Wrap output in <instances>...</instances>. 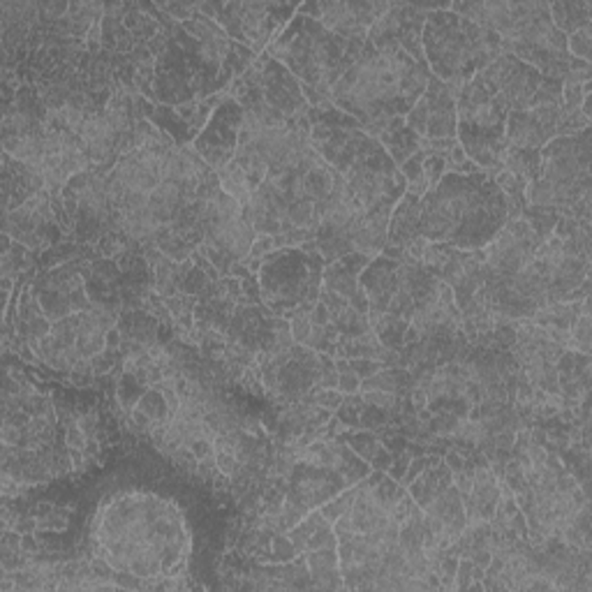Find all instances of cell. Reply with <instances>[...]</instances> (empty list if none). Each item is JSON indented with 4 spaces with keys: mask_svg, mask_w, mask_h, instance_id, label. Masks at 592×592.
Instances as JSON below:
<instances>
[{
    "mask_svg": "<svg viewBox=\"0 0 592 592\" xmlns=\"http://www.w3.org/2000/svg\"><path fill=\"white\" fill-rule=\"evenodd\" d=\"M452 484L454 472L442 458H438V461H433L429 468L423 470L422 475L412 481L410 486H407V493H410V498L416 502V507L426 509V507H429L442 491L452 486Z\"/></svg>",
    "mask_w": 592,
    "mask_h": 592,
    "instance_id": "obj_13",
    "label": "cell"
},
{
    "mask_svg": "<svg viewBox=\"0 0 592 592\" xmlns=\"http://www.w3.org/2000/svg\"><path fill=\"white\" fill-rule=\"evenodd\" d=\"M563 213L557 211L556 206H525V211H523L521 217L528 220V225L533 227V232L540 236L541 241H546L549 236L553 234V229H556L557 220H560Z\"/></svg>",
    "mask_w": 592,
    "mask_h": 592,
    "instance_id": "obj_19",
    "label": "cell"
},
{
    "mask_svg": "<svg viewBox=\"0 0 592 592\" xmlns=\"http://www.w3.org/2000/svg\"><path fill=\"white\" fill-rule=\"evenodd\" d=\"M472 569H475V563H472L470 557H461V560H458L454 590H470V583H472Z\"/></svg>",
    "mask_w": 592,
    "mask_h": 592,
    "instance_id": "obj_32",
    "label": "cell"
},
{
    "mask_svg": "<svg viewBox=\"0 0 592 592\" xmlns=\"http://www.w3.org/2000/svg\"><path fill=\"white\" fill-rule=\"evenodd\" d=\"M560 105H540L525 112L507 114L504 125V144L509 148H541L557 137V123H560Z\"/></svg>",
    "mask_w": 592,
    "mask_h": 592,
    "instance_id": "obj_7",
    "label": "cell"
},
{
    "mask_svg": "<svg viewBox=\"0 0 592 592\" xmlns=\"http://www.w3.org/2000/svg\"><path fill=\"white\" fill-rule=\"evenodd\" d=\"M393 463V454L389 452L387 446H382L380 452H377V456L370 461V468L373 470H380V472H387L389 465Z\"/></svg>",
    "mask_w": 592,
    "mask_h": 592,
    "instance_id": "obj_35",
    "label": "cell"
},
{
    "mask_svg": "<svg viewBox=\"0 0 592 592\" xmlns=\"http://www.w3.org/2000/svg\"><path fill=\"white\" fill-rule=\"evenodd\" d=\"M426 65L456 100L465 83L502 53V37L452 10L429 12L422 30Z\"/></svg>",
    "mask_w": 592,
    "mask_h": 592,
    "instance_id": "obj_2",
    "label": "cell"
},
{
    "mask_svg": "<svg viewBox=\"0 0 592 592\" xmlns=\"http://www.w3.org/2000/svg\"><path fill=\"white\" fill-rule=\"evenodd\" d=\"M257 60L262 65V91H264L266 105L288 118L308 112V102L304 98L299 79L269 51L259 53Z\"/></svg>",
    "mask_w": 592,
    "mask_h": 592,
    "instance_id": "obj_9",
    "label": "cell"
},
{
    "mask_svg": "<svg viewBox=\"0 0 592 592\" xmlns=\"http://www.w3.org/2000/svg\"><path fill=\"white\" fill-rule=\"evenodd\" d=\"M305 563H308L315 590H345V580L338 564V546H324V549L305 553Z\"/></svg>",
    "mask_w": 592,
    "mask_h": 592,
    "instance_id": "obj_12",
    "label": "cell"
},
{
    "mask_svg": "<svg viewBox=\"0 0 592 592\" xmlns=\"http://www.w3.org/2000/svg\"><path fill=\"white\" fill-rule=\"evenodd\" d=\"M405 125L414 130L422 139H458L456 100L445 82L430 75L423 95L405 116Z\"/></svg>",
    "mask_w": 592,
    "mask_h": 592,
    "instance_id": "obj_4",
    "label": "cell"
},
{
    "mask_svg": "<svg viewBox=\"0 0 592 592\" xmlns=\"http://www.w3.org/2000/svg\"><path fill=\"white\" fill-rule=\"evenodd\" d=\"M412 458H414V456H412L407 449H405V452H400L399 456H393V463L389 465L387 475L400 484V481H403V477H405V472H407V468H410Z\"/></svg>",
    "mask_w": 592,
    "mask_h": 592,
    "instance_id": "obj_33",
    "label": "cell"
},
{
    "mask_svg": "<svg viewBox=\"0 0 592 592\" xmlns=\"http://www.w3.org/2000/svg\"><path fill=\"white\" fill-rule=\"evenodd\" d=\"M243 118H246L243 107L234 98L225 95V100L220 102V107L209 118V123L201 130V135L193 141V148L200 153L211 170L220 171L234 160Z\"/></svg>",
    "mask_w": 592,
    "mask_h": 592,
    "instance_id": "obj_5",
    "label": "cell"
},
{
    "mask_svg": "<svg viewBox=\"0 0 592 592\" xmlns=\"http://www.w3.org/2000/svg\"><path fill=\"white\" fill-rule=\"evenodd\" d=\"M294 557H299V551H296L294 541L289 540V534L273 533V537H271L269 563H292Z\"/></svg>",
    "mask_w": 592,
    "mask_h": 592,
    "instance_id": "obj_26",
    "label": "cell"
},
{
    "mask_svg": "<svg viewBox=\"0 0 592 592\" xmlns=\"http://www.w3.org/2000/svg\"><path fill=\"white\" fill-rule=\"evenodd\" d=\"M370 495H373V500H375L377 504H380L382 509L391 511L396 504H399V500L403 498V495H407V488L400 486L399 481L391 479V477L384 472V477H382L380 481H377V486L370 491Z\"/></svg>",
    "mask_w": 592,
    "mask_h": 592,
    "instance_id": "obj_23",
    "label": "cell"
},
{
    "mask_svg": "<svg viewBox=\"0 0 592 592\" xmlns=\"http://www.w3.org/2000/svg\"><path fill=\"white\" fill-rule=\"evenodd\" d=\"M308 317H311L312 327H327V324H331V312H328V308L322 301H317V304L312 305V311L308 312Z\"/></svg>",
    "mask_w": 592,
    "mask_h": 592,
    "instance_id": "obj_34",
    "label": "cell"
},
{
    "mask_svg": "<svg viewBox=\"0 0 592 592\" xmlns=\"http://www.w3.org/2000/svg\"><path fill=\"white\" fill-rule=\"evenodd\" d=\"M419 216H422V197H414L405 190L389 217L387 246L405 248L410 241H414L419 236Z\"/></svg>",
    "mask_w": 592,
    "mask_h": 592,
    "instance_id": "obj_11",
    "label": "cell"
},
{
    "mask_svg": "<svg viewBox=\"0 0 592 592\" xmlns=\"http://www.w3.org/2000/svg\"><path fill=\"white\" fill-rule=\"evenodd\" d=\"M368 322L373 334H375L377 341L382 345L391 350V352H399L405 347V334L410 328V320L405 317L391 315V312H368Z\"/></svg>",
    "mask_w": 592,
    "mask_h": 592,
    "instance_id": "obj_15",
    "label": "cell"
},
{
    "mask_svg": "<svg viewBox=\"0 0 592 592\" xmlns=\"http://www.w3.org/2000/svg\"><path fill=\"white\" fill-rule=\"evenodd\" d=\"M299 5L288 3H200V12L223 26L229 40L262 53L280 36Z\"/></svg>",
    "mask_w": 592,
    "mask_h": 592,
    "instance_id": "obj_3",
    "label": "cell"
},
{
    "mask_svg": "<svg viewBox=\"0 0 592 592\" xmlns=\"http://www.w3.org/2000/svg\"><path fill=\"white\" fill-rule=\"evenodd\" d=\"M276 250H278V246H276V239H273V234H257V239L252 241L248 257L264 262L266 255H271V252H276Z\"/></svg>",
    "mask_w": 592,
    "mask_h": 592,
    "instance_id": "obj_29",
    "label": "cell"
},
{
    "mask_svg": "<svg viewBox=\"0 0 592 592\" xmlns=\"http://www.w3.org/2000/svg\"><path fill=\"white\" fill-rule=\"evenodd\" d=\"M347 361H350V368L359 375V380L375 375V373H380L387 366L384 361H377V359H347Z\"/></svg>",
    "mask_w": 592,
    "mask_h": 592,
    "instance_id": "obj_31",
    "label": "cell"
},
{
    "mask_svg": "<svg viewBox=\"0 0 592 592\" xmlns=\"http://www.w3.org/2000/svg\"><path fill=\"white\" fill-rule=\"evenodd\" d=\"M289 331H292L294 343H299V345H305L308 338L312 334V322L308 315H296L289 320Z\"/></svg>",
    "mask_w": 592,
    "mask_h": 592,
    "instance_id": "obj_30",
    "label": "cell"
},
{
    "mask_svg": "<svg viewBox=\"0 0 592 592\" xmlns=\"http://www.w3.org/2000/svg\"><path fill=\"white\" fill-rule=\"evenodd\" d=\"M338 440L345 442V445L350 446L354 454H357V456H361L364 461H368V463L377 456V452H380L382 446H384L380 438H377V433H373V430H364V429L345 430Z\"/></svg>",
    "mask_w": 592,
    "mask_h": 592,
    "instance_id": "obj_20",
    "label": "cell"
},
{
    "mask_svg": "<svg viewBox=\"0 0 592 592\" xmlns=\"http://www.w3.org/2000/svg\"><path fill=\"white\" fill-rule=\"evenodd\" d=\"M148 387H144L132 373H121L116 384V405L123 410V414H130L135 410L141 396L146 393Z\"/></svg>",
    "mask_w": 592,
    "mask_h": 592,
    "instance_id": "obj_21",
    "label": "cell"
},
{
    "mask_svg": "<svg viewBox=\"0 0 592 592\" xmlns=\"http://www.w3.org/2000/svg\"><path fill=\"white\" fill-rule=\"evenodd\" d=\"M567 49L572 59L586 60L590 63L592 59V26L574 30L572 36H567Z\"/></svg>",
    "mask_w": 592,
    "mask_h": 592,
    "instance_id": "obj_25",
    "label": "cell"
},
{
    "mask_svg": "<svg viewBox=\"0 0 592 592\" xmlns=\"http://www.w3.org/2000/svg\"><path fill=\"white\" fill-rule=\"evenodd\" d=\"M507 220V197L486 171L470 177L446 171L422 197L419 236L458 250H481Z\"/></svg>",
    "mask_w": 592,
    "mask_h": 592,
    "instance_id": "obj_1",
    "label": "cell"
},
{
    "mask_svg": "<svg viewBox=\"0 0 592 592\" xmlns=\"http://www.w3.org/2000/svg\"><path fill=\"white\" fill-rule=\"evenodd\" d=\"M148 121H151L160 132H164V135L170 137L177 146H193L194 137L193 132H190L188 123L178 116L177 107L155 105L153 107L151 116H148Z\"/></svg>",
    "mask_w": 592,
    "mask_h": 592,
    "instance_id": "obj_16",
    "label": "cell"
},
{
    "mask_svg": "<svg viewBox=\"0 0 592 592\" xmlns=\"http://www.w3.org/2000/svg\"><path fill=\"white\" fill-rule=\"evenodd\" d=\"M359 495V488L357 486H347L345 491H341L335 498H331L328 502H324L322 507H320V511L324 514V518H327L328 523H335L341 517H345L347 511L352 509L354 500H357Z\"/></svg>",
    "mask_w": 592,
    "mask_h": 592,
    "instance_id": "obj_24",
    "label": "cell"
},
{
    "mask_svg": "<svg viewBox=\"0 0 592 592\" xmlns=\"http://www.w3.org/2000/svg\"><path fill=\"white\" fill-rule=\"evenodd\" d=\"M347 481L335 470L320 468L305 461H296L288 477V500L301 504L308 511L320 509L324 502L345 491Z\"/></svg>",
    "mask_w": 592,
    "mask_h": 592,
    "instance_id": "obj_8",
    "label": "cell"
},
{
    "mask_svg": "<svg viewBox=\"0 0 592 592\" xmlns=\"http://www.w3.org/2000/svg\"><path fill=\"white\" fill-rule=\"evenodd\" d=\"M391 3H304L296 14L311 17L335 36L347 40H366L370 26L389 12Z\"/></svg>",
    "mask_w": 592,
    "mask_h": 592,
    "instance_id": "obj_6",
    "label": "cell"
},
{
    "mask_svg": "<svg viewBox=\"0 0 592 592\" xmlns=\"http://www.w3.org/2000/svg\"><path fill=\"white\" fill-rule=\"evenodd\" d=\"M288 534L289 540L294 541V546H296L299 556L324 549V546H338L334 523H328L320 509L308 511L304 521L296 523Z\"/></svg>",
    "mask_w": 592,
    "mask_h": 592,
    "instance_id": "obj_10",
    "label": "cell"
},
{
    "mask_svg": "<svg viewBox=\"0 0 592 592\" xmlns=\"http://www.w3.org/2000/svg\"><path fill=\"white\" fill-rule=\"evenodd\" d=\"M137 407L146 412L155 423H171L170 405H167V399H164V393L158 387H148L146 393L137 403Z\"/></svg>",
    "mask_w": 592,
    "mask_h": 592,
    "instance_id": "obj_22",
    "label": "cell"
},
{
    "mask_svg": "<svg viewBox=\"0 0 592 592\" xmlns=\"http://www.w3.org/2000/svg\"><path fill=\"white\" fill-rule=\"evenodd\" d=\"M377 141H380L382 148L389 153V158L396 162V167L407 162L416 151H422V137L416 135L414 130L407 128V125H403V128L399 130H391V132H384Z\"/></svg>",
    "mask_w": 592,
    "mask_h": 592,
    "instance_id": "obj_17",
    "label": "cell"
},
{
    "mask_svg": "<svg viewBox=\"0 0 592 592\" xmlns=\"http://www.w3.org/2000/svg\"><path fill=\"white\" fill-rule=\"evenodd\" d=\"M549 14H551V24L560 33L572 36L574 30L590 26L592 3L588 0H556V3H549Z\"/></svg>",
    "mask_w": 592,
    "mask_h": 592,
    "instance_id": "obj_14",
    "label": "cell"
},
{
    "mask_svg": "<svg viewBox=\"0 0 592 592\" xmlns=\"http://www.w3.org/2000/svg\"><path fill=\"white\" fill-rule=\"evenodd\" d=\"M445 174H446L445 153L426 151V158H423V181H426L429 190H433L435 185L442 181Z\"/></svg>",
    "mask_w": 592,
    "mask_h": 592,
    "instance_id": "obj_27",
    "label": "cell"
},
{
    "mask_svg": "<svg viewBox=\"0 0 592 592\" xmlns=\"http://www.w3.org/2000/svg\"><path fill=\"white\" fill-rule=\"evenodd\" d=\"M504 170L514 171L525 181H534L541 174V155L537 148H509L504 155Z\"/></svg>",
    "mask_w": 592,
    "mask_h": 592,
    "instance_id": "obj_18",
    "label": "cell"
},
{
    "mask_svg": "<svg viewBox=\"0 0 592 592\" xmlns=\"http://www.w3.org/2000/svg\"><path fill=\"white\" fill-rule=\"evenodd\" d=\"M343 399H345V396H343L338 389H322V391H311L301 400H304V403L317 405V407H324V410L328 412H335L341 407Z\"/></svg>",
    "mask_w": 592,
    "mask_h": 592,
    "instance_id": "obj_28",
    "label": "cell"
}]
</instances>
